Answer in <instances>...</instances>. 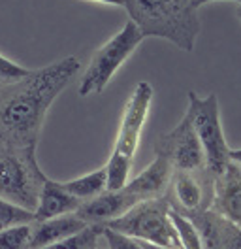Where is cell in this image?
Returning <instances> with one entry per match:
<instances>
[{"label": "cell", "mask_w": 241, "mask_h": 249, "mask_svg": "<svg viewBox=\"0 0 241 249\" xmlns=\"http://www.w3.org/2000/svg\"><path fill=\"white\" fill-rule=\"evenodd\" d=\"M79 59L51 62L0 93V143L14 147L36 145L40 128L53 100L79 72Z\"/></svg>", "instance_id": "1"}, {"label": "cell", "mask_w": 241, "mask_h": 249, "mask_svg": "<svg viewBox=\"0 0 241 249\" xmlns=\"http://www.w3.org/2000/svg\"><path fill=\"white\" fill-rule=\"evenodd\" d=\"M122 6L143 38H164L187 53L194 51L200 19L190 0H124Z\"/></svg>", "instance_id": "2"}, {"label": "cell", "mask_w": 241, "mask_h": 249, "mask_svg": "<svg viewBox=\"0 0 241 249\" xmlns=\"http://www.w3.org/2000/svg\"><path fill=\"white\" fill-rule=\"evenodd\" d=\"M187 117L192 123L196 138L204 149L206 166L211 172L223 174L230 162H240V149H230L224 140L217 94L200 96L190 91Z\"/></svg>", "instance_id": "3"}, {"label": "cell", "mask_w": 241, "mask_h": 249, "mask_svg": "<svg viewBox=\"0 0 241 249\" xmlns=\"http://www.w3.org/2000/svg\"><path fill=\"white\" fill-rule=\"evenodd\" d=\"M36 145L14 147L0 143V196L34 212L44 174L38 168Z\"/></svg>", "instance_id": "4"}, {"label": "cell", "mask_w": 241, "mask_h": 249, "mask_svg": "<svg viewBox=\"0 0 241 249\" xmlns=\"http://www.w3.org/2000/svg\"><path fill=\"white\" fill-rule=\"evenodd\" d=\"M143 34L138 31L134 23L128 19L124 27L117 34H113L104 46L100 47L79 81V96H90V94H100L107 87L111 78L117 74L120 66L132 57L138 46L143 42Z\"/></svg>", "instance_id": "5"}, {"label": "cell", "mask_w": 241, "mask_h": 249, "mask_svg": "<svg viewBox=\"0 0 241 249\" xmlns=\"http://www.w3.org/2000/svg\"><path fill=\"white\" fill-rule=\"evenodd\" d=\"M102 227H107L115 232L126 234L141 242L156 244L168 249H181L168 213L162 212L156 204L138 202L128 212L104 223Z\"/></svg>", "instance_id": "6"}, {"label": "cell", "mask_w": 241, "mask_h": 249, "mask_svg": "<svg viewBox=\"0 0 241 249\" xmlns=\"http://www.w3.org/2000/svg\"><path fill=\"white\" fill-rule=\"evenodd\" d=\"M155 151L158 157H164L172 164V168H177L181 172L198 170L206 164L204 149L196 138L192 123L187 117V113L173 130H170L168 134H162L158 138Z\"/></svg>", "instance_id": "7"}, {"label": "cell", "mask_w": 241, "mask_h": 249, "mask_svg": "<svg viewBox=\"0 0 241 249\" xmlns=\"http://www.w3.org/2000/svg\"><path fill=\"white\" fill-rule=\"evenodd\" d=\"M151 102H153L151 83L149 81H139L130 94V98L124 106V111H122L117 140H115V147H113L115 153L134 159L138 145H139L143 124H145L147 115H149Z\"/></svg>", "instance_id": "8"}, {"label": "cell", "mask_w": 241, "mask_h": 249, "mask_svg": "<svg viewBox=\"0 0 241 249\" xmlns=\"http://www.w3.org/2000/svg\"><path fill=\"white\" fill-rule=\"evenodd\" d=\"M81 204L83 202L72 196L59 181H53L45 176L38 193V202L34 208V221L40 223V221L60 217V215H70L77 212Z\"/></svg>", "instance_id": "9"}, {"label": "cell", "mask_w": 241, "mask_h": 249, "mask_svg": "<svg viewBox=\"0 0 241 249\" xmlns=\"http://www.w3.org/2000/svg\"><path fill=\"white\" fill-rule=\"evenodd\" d=\"M134 204H138L128 196L122 189L120 191H105L102 195L90 198L87 204H81L75 212V215L79 219H83L87 225L90 223H107L111 219L119 217L124 212H128Z\"/></svg>", "instance_id": "10"}, {"label": "cell", "mask_w": 241, "mask_h": 249, "mask_svg": "<svg viewBox=\"0 0 241 249\" xmlns=\"http://www.w3.org/2000/svg\"><path fill=\"white\" fill-rule=\"evenodd\" d=\"M170 176H172V164L164 157L156 155V159L145 170L139 172L134 179H128L122 191L128 196H132L136 202H145L149 198L158 196L164 191L170 181Z\"/></svg>", "instance_id": "11"}, {"label": "cell", "mask_w": 241, "mask_h": 249, "mask_svg": "<svg viewBox=\"0 0 241 249\" xmlns=\"http://www.w3.org/2000/svg\"><path fill=\"white\" fill-rule=\"evenodd\" d=\"M89 225L79 219L75 213L70 215H60V217L40 221L36 229H32V238H30L29 249H45L57 242H62L74 234L81 232Z\"/></svg>", "instance_id": "12"}, {"label": "cell", "mask_w": 241, "mask_h": 249, "mask_svg": "<svg viewBox=\"0 0 241 249\" xmlns=\"http://www.w3.org/2000/svg\"><path fill=\"white\" fill-rule=\"evenodd\" d=\"M217 183V206L221 213L232 223H240V166L230 162Z\"/></svg>", "instance_id": "13"}, {"label": "cell", "mask_w": 241, "mask_h": 249, "mask_svg": "<svg viewBox=\"0 0 241 249\" xmlns=\"http://www.w3.org/2000/svg\"><path fill=\"white\" fill-rule=\"evenodd\" d=\"M60 185L64 187L72 196H75L77 200H90L98 195H102L105 191V168H96V170L83 174L79 178L62 181Z\"/></svg>", "instance_id": "14"}, {"label": "cell", "mask_w": 241, "mask_h": 249, "mask_svg": "<svg viewBox=\"0 0 241 249\" xmlns=\"http://www.w3.org/2000/svg\"><path fill=\"white\" fill-rule=\"evenodd\" d=\"M132 160L130 157H124L120 153L111 151V157L107 159L105 164V191H120L130 179L132 170Z\"/></svg>", "instance_id": "15"}, {"label": "cell", "mask_w": 241, "mask_h": 249, "mask_svg": "<svg viewBox=\"0 0 241 249\" xmlns=\"http://www.w3.org/2000/svg\"><path fill=\"white\" fill-rule=\"evenodd\" d=\"M173 189H175V196L185 208L194 210L202 202V187L198 183V179L192 178L189 172H179L173 179Z\"/></svg>", "instance_id": "16"}, {"label": "cell", "mask_w": 241, "mask_h": 249, "mask_svg": "<svg viewBox=\"0 0 241 249\" xmlns=\"http://www.w3.org/2000/svg\"><path fill=\"white\" fill-rule=\"evenodd\" d=\"M168 219H170V223H172V227L175 231L181 249H206L198 229L189 219L175 213V212H168Z\"/></svg>", "instance_id": "17"}, {"label": "cell", "mask_w": 241, "mask_h": 249, "mask_svg": "<svg viewBox=\"0 0 241 249\" xmlns=\"http://www.w3.org/2000/svg\"><path fill=\"white\" fill-rule=\"evenodd\" d=\"M32 221H34V212L30 208L10 202V200L0 196V231L14 227V225L32 223Z\"/></svg>", "instance_id": "18"}, {"label": "cell", "mask_w": 241, "mask_h": 249, "mask_svg": "<svg viewBox=\"0 0 241 249\" xmlns=\"http://www.w3.org/2000/svg\"><path fill=\"white\" fill-rule=\"evenodd\" d=\"M32 238L30 223L14 225L0 231V249H29Z\"/></svg>", "instance_id": "19"}, {"label": "cell", "mask_w": 241, "mask_h": 249, "mask_svg": "<svg viewBox=\"0 0 241 249\" xmlns=\"http://www.w3.org/2000/svg\"><path fill=\"white\" fill-rule=\"evenodd\" d=\"M100 231H102V229L87 227V229H83L81 232L74 234V236H70V238H66V240H62V242H57V244H53V246H49V248H45V249H87L89 246L94 244L96 234L100 232Z\"/></svg>", "instance_id": "20"}, {"label": "cell", "mask_w": 241, "mask_h": 249, "mask_svg": "<svg viewBox=\"0 0 241 249\" xmlns=\"http://www.w3.org/2000/svg\"><path fill=\"white\" fill-rule=\"evenodd\" d=\"M29 68L17 64V62L6 59L4 55H0V83L4 85H12L19 79L27 78L29 76Z\"/></svg>", "instance_id": "21"}, {"label": "cell", "mask_w": 241, "mask_h": 249, "mask_svg": "<svg viewBox=\"0 0 241 249\" xmlns=\"http://www.w3.org/2000/svg\"><path fill=\"white\" fill-rule=\"evenodd\" d=\"M102 234H104L105 240H107L109 249H143L136 238H130L126 234L115 232V231H111L107 227H102Z\"/></svg>", "instance_id": "22"}, {"label": "cell", "mask_w": 241, "mask_h": 249, "mask_svg": "<svg viewBox=\"0 0 241 249\" xmlns=\"http://www.w3.org/2000/svg\"><path fill=\"white\" fill-rule=\"evenodd\" d=\"M209 2H219V0H190V4H192V8L198 10V8H202L204 4H209ZM228 2H234V4H240L241 0H228Z\"/></svg>", "instance_id": "23"}, {"label": "cell", "mask_w": 241, "mask_h": 249, "mask_svg": "<svg viewBox=\"0 0 241 249\" xmlns=\"http://www.w3.org/2000/svg\"><path fill=\"white\" fill-rule=\"evenodd\" d=\"M139 242V246L143 249H168V248H162V246H156V244H149V242H141V240H138Z\"/></svg>", "instance_id": "24"}, {"label": "cell", "mask_w": 241, "mask_h": 249, "mask_svg": "<svg viewBox=\"0 0 241 249\" xmlns=\"http://www.w3.org/2000/svg\"><path fill=\"white\" fill-rule=\"evenodd\" d=\"M94 2H100V4H109V6H122L124 0H94Z\"/></svg>", "instance_id": "25"}]
</instances>
